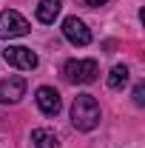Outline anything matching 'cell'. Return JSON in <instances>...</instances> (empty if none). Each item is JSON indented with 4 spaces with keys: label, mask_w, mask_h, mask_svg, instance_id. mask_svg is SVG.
Masks as SVG:
<instances>
[{
    "label": "cell",
    "mask_w": 145,
    "mask_h": 148,
    "mask_svg": "<svg viewBox=\"0 0 145 148\" xmlns=\"http://www.w3.org/2000/svg\"><path fill=\"white\" fill-rule=\"evenodd\" d=\"M100 103L94 94H77L71 103V125L77 131H94L100 125Z\"/></svg>",
    "instance_id": "obj_1"
},
{
    "label": "cell",
    "mask_w": 145,
    "mask_h": 148,
    "mask_svg": "<svg viewBox=\"0 0 145 148\" xmlns=\"http://www.w3.org/2000/svg\"><path fill=\"white\" fill-rule=\"evenodd\" d=\"M63 74H66V80H68V83L88 86V83L97 80L100 66H97V60H68V63L63 66Z\"/></svg>",
    "instance_id": "obj_2"
},
{
    "label": "cell",
    "mask_w": 145,
    "mask_h": 148,
    "mask_svg": "<svg viewBox=\"0 0 145 148\" xmlns=\"http://www.w3.org/2000/svg\"><path fill=\"white\" fill-rule=\"evenodd\" d=\"M29 20L23 17L20 12H0V40H14V37H26L29 34Z\"/></svg>",
    "instance_id": "obj_3"
},
{
    "label": "cell",
    "mask_w": 145,
    "mask_h": 148,
    "mask_svg": "<svg viewBox=\"0 0 145 148\" xmlns=\"http://www.w3.org/2000/svg\"><path fill=\"white\" fill-rule=\"evenodd\" d=\"M3 60L9 66L20 69V71H31V69H37V63H40L37 54L31 49H26V46H6L3 49Z\"/></svg>",
    "instance_id": "obj_4"
},
{
    "label": "cell",
    "mask_w": 145,
    "mask_h": 148,
    "mask_svg": "<svg viewBox=\"0 0 145 148\" xmlns=\"http://www.w3.org/2000/svg\"><path fill=\"white\" fill-rule=\"evenodd\" d=\"M63 37L71 46H88L91 43V29L80 17H66L63 20Z\"/></svg>",
    "instance_id": "obj_5"
},
{
    "label": "cell",
    "mask_w": 145,
    "mask_h": 148,
    "mask_svg": "<svg viewBox=\"0 0 145 148\" xmlns=\"http://www.w3.org/2000/svg\"><path fill=\"white\" fill-rule=\"evenodd\" d=\"M37 100V108L43 111L46 117H57L60 114V108H63V100H60V91L57 88H51V86H40L34 94Z\"/></svg>",
    "instance_id": "obj_6"
},
{
    "label": "cell",
    "mask_w": 145,
    "mask_h": 148,
    "mask_svg": "<svg viewBox=\"0 0 145 148\" xmlns=\"http://www.w3.org/2000/svg\"><path fill=\"white\" fill-rule=\"evenodd\" d=\"M26 97V80L23 77H6L0 83V103L6 106H14Z\"/></svg>",
    "instance_id": "obj_7"
},
{
    "label": "cell",
    "mask_w": 145,
    "mask_h": 148,
    "mask_svg": "<svg viewBox=\"0 0 145 148\" xmlns=\"http://www.w3.org/2000/svg\"><path fill=\"white\" fill-rule=\"evenodd\" d=\"M60 0H40V6H37V20L40 23H46V26H51L57 17H60Z\"/></svg>",
    "instance_id": "obj_8"
},
{
    "label": "cell",
    "mask_w": 145,
    "mask_h": 148,
    "mask_svg": "<svg viewBox=\"0 0 145 148\" xmlns=\"http://www.w3.org/2000/svg\"><path fill=\"white\" fill-rule=\"evenodd\" d=\"M31 145L34 148H60V140L49 128H34L31 131Z\"/></svg>",
    "instance_id": "obj_9"
},
{
    "label": "cell",
    "mask_w": 145,
    "mask_h": 148,
    "mask_svg": "<svg viewBox=\"0 0 145 148\" xmlns=\"http://www.w3.org/2000/svg\"><path fill=\"white\" fill-rule=\"evenodd\" d=\"M128 86V69L125 66H114L108 74V88H114V91H120V88H125Z\"/></svg>",
    "instance_id": "obj_10"
},
{
    "label": "cell",
    "mask_w": 145,
    "mask_h": 148,
    "mask_svg": "<svg viewBox=\"0 0 145 148\" xmlns=\"http://www.w3.org/2000/svg\"><path fill=\"white\" fill-rule=\"evenodd\" d=\"M134 103H137V106H145V83H137V88H134Z\"/></svg>",
    "instance_id": "obj_11"
},
{
    "label": "cell",
    "mask_w": 145,
    "mask_h": 148,
    "mask_svg": "<svg viewBox=\"0 0 145 148\" xmlns=\"http://www.w3.org/2000/svg\"><path fill=\"white\" fill-rule=\"evenodd\" d=\"M85 3H88V6H94V9H97V6H105L108 0H85Z\"/></svg>",
    "instance_id": "obj_12"
}]
</instances>
